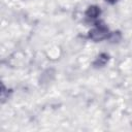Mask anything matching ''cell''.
<instances>
[{"label":"cell","mask_w":132,"mask_h":132,"mask_svg":"<svg viewBox=\"0 0 132 132\" xmlns=\"http://www.w3.org/2000/svg\"><path fill=\"white\" fill-rule=\"evenodd\" d=\"M106 29L104 27H97L91 32V36L94 39H102L106 35Z\"/></svg>","instance_id":"cell-1"},{"label":"cell","mask_w":132,"mask_h":132,"mask_svg":"<svg viewBox=\"0 0 132 132\" xmlns=\"http://www.w3.org/2000/svg\"><path fill=\"white\" fill-rule=\"evenodd\" d=\"M106 1H108V2H110V3H112V2H114L116 0H106Z\"/></svg>","instance_id":"cell-3"},{"label":"cell","mask_w":132,"mask_h":132,"mask_svg":"<svg viewBox=\"0 0 132 132\" xmlns=\"http://www.w3.org/2000/svg\"><path fill=\"white\" fill-rule=\"evenodd\" d=\"M99 13H100V10L98 9V7H96V6H92V7H90L88 10H87V16L89 18V19H96L98 15H99Z\"/></svg>","instance_id":"cell-2"}]
</instances>
